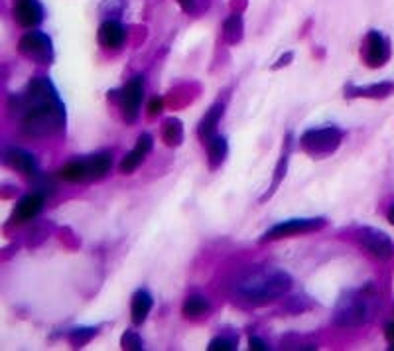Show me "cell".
Instances as JSON below:
<instances>
[{"instance_id":"obj_18","label":"cell","mask_w":394,"mask_h":351,"mask_svg":"<svg viewBox=\"0 0 394 351\" xmlns=\"http://www.w3.org/2000/svg\"><path fill=\"white\" fill-rule=\"evenodd\" d=\"M394 91V83H375V85L366 87H355L349 85L345 89V97H371V99H381V97H388Z\"/></svg>"},{"instance_id":"obj_14","label":"cell","mask_w":394,"mask_h":351,"mask_svg":"<svg viewBox=\"0 0 394 351\" xmlns=\"http://www.w3.org/2000/svg\"><path fill=\"white\" fill-rule=\"evenodd\" d=\"M44 208V194H28L26 198H22L20 203L16 206V211H14V221L18 223H24V221H30L38 215L40 211Z\"/></svg>"},{"instance_id":"obj_6","label":"cell","mask_w":394,"mask_h":351,"mask_svg":"<svg viewBox=\"0 0 394 351\" xmlns=\"http://www.w3.org/2000/svg\"><path fill=\"white\" fill-rule=\"evenodd\" d=\"M117 103L121 107L122 119L126 123H134L138 119V113H141V103L144 99V79L141 76L131 79L126 85L122 87L121 91H113Z\"/></svg>"},{"instance_id":"obj_13","label":"cell","mask_w":394,"mask_h":351,"mask_svg":"<svg viewBox=\"0 0 394 351\" xmlns=\"http://www.w3.org/2000/svg\"><path fill=\"white\" fill-rule=\"evenodd\" d=\"M150 150H152V136L150 134H141L138 141H136V146H134V148L124 156V160L121 162L122 174H132V172L141 166L142 160L146 158V154H148Z\"/></svg>"},{"instance_id":"obj_5","label":"cell","mask_w":394,"mask_h":351,"mask_svg":"<svg viewBox=\"0 0 394 351\" xmlns=\"http://www.w3.org/2000/svg\"><path fill=\"white\" fill-rule=\"evenodd\" d=\"M343 141V133L338 126H326V129H311L302 134L300 144L302 150L308 152L310 156H328L339 148Z\"/></svg>"},{"instance_id":"obj_12","label":"cell","mask_w":394,"mask_h":351,"mask_svg":"<svg viewBox=\"0 0 394 351\" xmlns=\"http://www.w3.org/2000/svg\"><path fill=\"white\" fill-rule=\"evenodd\" d=\"M16 20L24 28H36L44 20V8L38 0H18L14 8Z\"/></svg>"},{"instance_id":"obj_3","label":"cell","mask_w":394,"mask_h":351,"mask_svg":"<svg viewBox=\"0 0 394 351\" xmlns=\"http://www.w3.org/2000/svg\"><path fill=\"white\" fill-rule=\"evenodd\" d=\"M111 166H113V156L109 152H105V154H95L89 158L69 162L59 170V176L67 182L99 180L111 170Z\"/></svg>"},{"instance_id":"obj_26","label":"cell","mask_w":394,"mask_h":351,"mask_svg":"<svg viewBox=\"0 0 394 351\" xmlns=\"http://www.w3.org/2000/svg\"><path fill=\"white\" fill-rule=\"evenodd\" d=\"M249 343H251V350H261V351L268 350V347H266V343H264L261 338H251Z\"/></svg>"},{"instance_id":"obj_11","label":"cell","mask_w":394,"mask_h":351,"mask_svg":"<svg viewBox=\"0 0 394 351\" xmlns=\"http://www.w3.org/2000/svg\"><path fill=\"white\" fill-rule=\"evenodd\" d=\"M4 164L10 166L12 170H18L22 174H26V176H38L40 174V166L36 158L30 152L16 148V146L4 152Z\"/></svg>"},{"instance_id":"obj_15","label":"cell","mask_w":394,"mask_h":351,"mask_svg":"<svg viewBox=\"0 0 394 351\" xmlns=\"http://www.w3.org/2000/svg\"><path fill=\"white\" fill-rule=\"evenodd\" d=\"M99 42L105 48H121L124 42V26L117 20H107L99 28Z\"/></svg>"},{"instance_id":"obj_23","label":"cell","mask_w":394,"mask_h":351,"mask_svg":"<svg viewBox=\"0 0 394 351\" xmlns=\"http://www.w3.org/2000/svg\"><path fill=\"white\" fill-rule=\"evenodd\" d=\"M225 40L231 44H237L239 40L243 38V20L239 14H233L231 18L225 22Z\"/></svg>"},{"instance_id":"obj_7","label":"cell","mask_w":394,"mask_h":351,"mask_svg":"<svg viewBox=\"0 0 394 351\" xmlns=\"http://www.w3.org/2000/svg\"><path fill=\"white\" fill-rule=\"evenodd\" d=\"M326 225V219L323 218H310V219H290V221H284L270 227L263 235V243L266 241H276V239L292 237V235H304V233H311V231H318Z\"/></svg>"},{"instance_id":"obj_9","label":"cell","mask_w":394,"mask_h":351,"mask_svg":"<svg viewBox=\"0 0 394 351\" xmlns=\"http://www.w3.org/2000/svg\"><path fill=\"white\" fill-rule=\"evenodd\" d=\"M357 237H359V243L378 261H388L394 256V243L383 231L373 227H363L359 229Z\"/></svg>"},{"instance_id":"obj_4","label":"cell","mask_w":394,"mask_h":351,"mask_svg":"<svg viewBox=\"0 0 394 351\" xmlns=\"http://www.w3.org/2000/svg\"><path fill=\"white\" fill-rule=\"evenodd\" d=\"M371 316V304L365 292H349L335 306V323L341 328H357Z\"/></svg>"},{"instance_id":"obj_1","label":"cell","mask_w":394,"mask_h":351,"mask_svg":"<svg viewBox=\"0 0 394 351\" xmlns=\"http://www.w3.org/2000/svg\"><path fill=\"white\" fill-rule=\"evenodd\" d=\"M10 109L28 136L47 138L66 131V107L47 77L32 79L24 93L10 99Z\"/></svg>"},{"instance_id":"obj_29","label":"cell","mask_w":394,"mask_h":351,"mask_svg":"<svg viewBox=\"0 0 394 351\" xmlns=\"http://www.w3.org/2000/svg\"><path fill=\"white\" fill-rule=\"evenodd\" d=\"M386 340H388V343L394 347V322L386 326Z\"/></svg>"},{"instance_id":"obj_17","label":"cell","mask_w":394,"mask_h":351,"mask_svg":"<svg viewBox=\"0 0 394 351\" xmlns=\"http://www.w3.org/2000/svg\"><path fill=\"white\" fill-rule=\"evenodd\" d=\"M152 306H154V300H152L150 292H146V290H138L136 295L132 296V306H131L132 322L136 323V326H141V323L146 322V318H148V314H150Z\"/></svg>"},{"instance_id":"obj_19","label":"cell","mask_w":394,"mask_h":351,"mask_svg":"<svg viewBox=\"0 0 394 351\" xmlns=\"http://www.w3.org/2000/svg\"><path fill=\"white\" fill-rule=\"evenodd\" d=\"M207 152H209V168L215 170L219 168L227 158V152H229V146H227L225 136H219L215 134L209 143H207Z\"/></svg>"},{"instance_id":"obj_10","label":"cell","mask_w":394,"mask_h":351,"mask_svg":"<svg viewBox=\"0 0 394 351\" xmlns=\"http://www.w3.org/2000/svg\"><path fill=\"white\" fill-rule=\"evenodd\" d=\"M390 57V44L381 32H369L365 40V61L369 67H383Z\"/></svg>"},{"instance_id":"obj_24","label":"cell","mask_w":394,"mask_h":351,"mask_svg":"<svg viewBox=\"0 0 394 351\" xmlns=\"http://www.w3.org/2000/svg\"><path fill=\"white\" fill-rule=\"evenodd\" d=\"M122 350H134V351H141L144 350V342H142V338L138 333L134 332V330H126V332L122 333Z\"/></svg>"},{"instance_id":"obj_30","label":"cell","mask_w":394,"mask_h":351,"mask_svg":"<svg viewBox=\"0 0 394 351\" xmlns=\"http://www.w3.org/2000/svg\"><path fill=\"white\" fill-rule=\"evenodd\" d=\"M388 221L394 225V206L390 209H388Z\"/></svg>"},{"instance_id":"obj_2","label":"cell","mask_w":394,"mask_h":351,"mask_svg":"<svg viewBox=\"0 0 394 351\" xmlns=\"http://www.w3.org/2000/svg\"><path fill=\"white\" fill-rule=\"evenodd\" d=\"M292 288V276L282 268H258L237 285L239 296L251 304L273 302Z\"/></svg>"},{"instance_id":"obj_20","label":"cell","mask_w":394,"mask_h":351,"mask_svg":"<svg viewBox=\"0 0 394 351\" xmlns=\"http://www.w3.org/2000/svg\"><path fill=\"white\" fill-rule=\"evenodd\" d=\"M211 312V302L207 300L205 296H189L188 300L184 302V314L186 318H201Z\"/></svg>"},{"instance_id":"obj_28","label":"cell","mask_w":394,"mask_h":351,"mask_svg":"<svg viewBox=\"0 0 394 351\" xmlns=\"http://www.w3.org/2000/svg\"><path fill=\"white\" fill-rule=\"evenodd\" d=\"M162 107H164V103H162V99H154L150 103V114H156L162 111Z\"/></svg>"},{"instance_id":"obj_8","label":"cell","mask_w":394,"mask_h":351,"mask_svg":"<svg viewBox=\"0 0 394 351\" xmlns=\"http://www.w3.org/2000/svg\"><path fill=\"white\" fill-rule=\"evenodd\" d=\"M20 54L26 56L32 61L38 64H49L54 59V48H52V40L47 38L42 32H28L26 36L20 40Z\"/></svg>"},{"instance_id":"obj_25","label":"cell","mask_w":394,"mask_h":351,"mask_svg":"<svg viewBox=\"0 0 394 351\" xmlns=\"http://www.w3.org/2000/svg\"><path fill=\"white\" fill-rule=\"evenodd\" d=\"M237 342L233 338H215L213 342L209 343V350L217 351V350H235Z\"/></svg>"},{"instance_id":"obj_27","label":"cell","mask_w":394,"mask_h":351,"mask_svg":"<svg viewBox=\"0 0 394 351\" xmlns=\"http://www.w3.org/2000/svg\"><path fill=\"white\" fill-rule=\"evenodd\" d=\"M184 12H193L196 10V0H178Z\"/></svg>"},{"instance_id":"obj_16","label":"cell","mask_w":394,"mask_h":351,"mask_svg":"<svg viewBox=\"0 0 394 351\" xmlns=\"http://www.w3.org/2000/svg\"><path fill=\"white\" fill-rule=\"evenodd\" d=\"M221 117H223V105H213V107L207 111L205 117L201 119L199 129H197V134H199V138L205 144L217 134V123L221 121Z\"/></svg>"},{"instance_id":"obj_22","label":"cell","mask_w":394,"mask_h":351,"mask_svg":"<svg viewBox=\"0 0 394 351\" xmlns=\"http://www.w3.org/2000/svg\"><path fill=\"white\" fill-rule=\"evenodd\" d=\"M97 335V328H73L67 333V340L73 347H83L85 343H89Z\"/></svg>"},{"instance_id":"obj_21","label":"cell","mask_w":394,"mask_h":351,"mask_svg":"<svg viewBox=\"0 0 394 351\" xmlns=\"http://www.w3.org/2000/svg\"><path fill=\"white\" fill-rule=\"evenodd\" d=\"M162 136H164V143L168 146H179L181 141H184V126H181L178 119H168L166 124H164Z\"/></svg>"}]
</instances>
